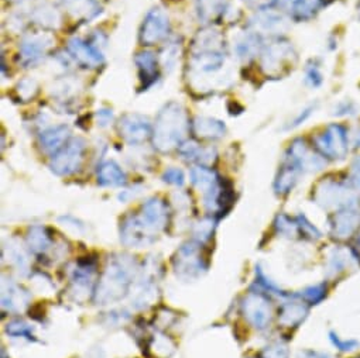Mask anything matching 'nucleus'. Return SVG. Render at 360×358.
Instances as JSON below:
<instances>
[{
  "label": "nucleus",
  "mask_w": 360,
  "mask_h": 358,
  "mask_svg": "<svg viewBox=\"0 0 360 358\" xmlns=\"http://www.w3.org/2000/svg\"><path fill=\"white\" fill-rule=\"evenodd\" d=\"M352 192L347 185L338 183V181H322L314 192V199L318 205H321L323 209L336 208L343 209L347 206L354 205Z\"/></svg>",
  "instance_id": "6e6552de"
},
{
  "label": "nucleus",
  "mask_w": 360,
  "mask_h": 358,
  "mask_svg": "<svg viewBox=\"0 0 360 358\" xmlns=\"http://www.w3.org/2000/svg\"><path fill=\"white\" fill-rule=\"evenodd\" d=\"M308 313V307L302 302H287L278 310V321L287 327L300 324Z\"/></svg>",
  "instance_id": "393cba45"
},
{
  "label": "nucleus",
  "mask_w": 360,
  "mask_h": 358,
  "mask_svg": "<svg viewBox=\"0 0 360 358\" xmlns=\"http://www.w3.org/2000/svg\"><path fill=\"white\" fill-rule=\"evenodd\" d=\"M297 0H276V4L281 8V9H285V11H291L292 6L295 5Z\"/></svg>",
  "instance_id": "37998d69"
},
{
  "label": "nucleus",
  "mask_w": 360,
  "mask_h": 358,
  "mask_svg": "<svg viewBox=\"0 0 360 358\" xmlns=\"http://www.w3.org/2000/svg\"><path fill=\"white\" fill-rule=\"evenodd\" d=\"M193 131L197 137L205 140H218L226 134V126L222 120L207 116H197L193 121Z\"/></svg>",
  "instance_id": "6ab92c4d"
},
{
  "label": "nucleus",
  "mask_w": 360,
  "mask_h": 358,
  "mask_svg": "<svg viewBox=\"0 0 360 358\" xmlns=\"http://www.w3.org/2000/svg\"><path fill=\"white\" fill-rule=\"evenodd\" d=\"M354 358H360V355H357V357H354Z\"/></svg>",
  "instance_id": "de8ad7c7"
},
{
  "label": "nucleus",
  "mask_w": 360,
  "mask_h": 358,
  "mask_svg": "<svg viewBox=\"0 0 360 358\" xmlns=\"http://www.w3.org/2000/svg\"><path fill=\"white\" fill-rule=\"evenodd\" d=\"M323 5V0H297L292 6L291 16L297 22H305L312 19Z\"/></svg>",
  "instance_id": "a878e982"
},
{
  "label": "nucleus",
  "mask_w": 360,
  "mask_h": 358,
  "mask_svg": "<svg viewBox=\"0 0 360 358\" xmlns=\"http://www.w3.org/2000/svg\"><path fill=\"white\" fill-rule=\"evenodd\" d=\"M314 145L323 158L343 159L349 151V138L343 126L330 124L314 137Z\"/></svg>",
  "instance_id": "f03ea898"
},
{
  "label": "nucleus",
  "mask_w": 360,
  "mask_h": 358,
  "mask_svg": "<svg viewBox=\"0 0 360 358\" xmlns=\"http://www.w3.org/2000/svg\"><path fill=\"white\" fill-rule=\"evenodd\" d=\"M360 212L357 211L356 205L339 209L330 222L332 234L338 239H347L350 237L360 226Z\"/></svg>",
  "instance_id": "9b49d317"
},
{
  "label": "nucleus",
  "mask_w": 360,
  "mask_h": 358,
  "mask_svg": "<svg viewBox=\"0 0 360 358\" xmlns=\"http://www.w3.org/2000/svg\"><path fill=\"white\" fill-rule=\"evenodd\" d=\"M329 340L333 344V347L336 350H339L340 352H350V351L356 350L360 345V343L357 340H354V338H342L340 336H338L333 331L329 333Z\"/></svg>",
  "instance_id": "2f4dec72"
},
{
  "label": "nucleus",
  "mask_w": 360,
  "mask_h": 358,
  "mask_svg": "<svg viewBox=\"0 0 360 358\" xmlns=\"http://www.w3.org/2000/svg\"><path fill=\"white\" fill-rule=\"evenodd\" d=\"M354 103L352 102H343L339 103L338 107L335 109V114L338 116H346V114H354Z\"/></svg>",
  "instance_id": "79ce46f5"
},
{
  "label": "nucleus",
  "mask_w": 360,
  "mask_h": 358,
  "mask_svg": "<svg viewBox=\"0 0 360 358\" xmlns=\"http://www.w3.org/2000/svg\"><path fill=\"white\" fill-rule=\"evenodd\" d=\"M322 155H316L314 154L308 145L305 144L304 140L297 138L294 140L287 151V157L285 161L294 164L295 166H298L302 172L304 171H318L323 166V161L321 159Z\"/></svg>",
  "instance_id": "9d476101"
},
{
  "label": "nucleus",
  "mask_w": 360,
  "mask_h": 358,
  "mask_svg": "<svg viewBox=\"0 0 360 358\" xmlns=\"http://www.w3.org/2000/svg\"><path fill=\"white\" fill-rule=\"evenodd\" d=\"M326 296V286L323 284L315 285V286H309L304 291V298L305 300L316 305L318 302H321L323 298Z\"/></svg>",
  "instance_id": "f704fd0d"
},
{
  "label": "nucleus",
  "mask_w": 360,
  "mask_h": 358,
  "mask_svg": "<svg viewBox=\"0 0 360 358\" xmlns=\"http://www.w3.org/2000/svg\"><path fill=\"white\" fill-rule=\"evenodd\" d=\"M96 123L99 127H108L113 123V119H115V114H113V110L112 109H108V107H102L96 112Z\"/></svg>",
  "instance_id": "58836bf2"
},
{
  "label": "nucleus",
  "mask_w": 360,
  "mask_h": 358,
  "mask_svg": "<svg viewBox=\"0 0 360 358\" xmlns=\"http://www.w3.org/2000/svg\"><path fill=\"white\" fill-rule=\"evenodd\" d=\"M228 0H198V15L204 22L214 20L221 16L226 8Z\"/></svg>",
  "instance_id": "bb28decb"
},
{
  "label": "nucleus",
  "mask_w": 360,
  "mask_h": 358,
  "mask_svg": "<svg viewBox=\"0 0 360 358\" xmlns=\"http://www.w3.org/2000/svg\"><path fill=\"white\" fill-rule=\"evenodd\" d=\"M276 229L281 236L292 237L298 233L300 226H298V220H291L288 216L281 215L276 220Z\"/></svg>",
  "instance_id": "7c9ffc66"
},
{
  "label": "nucleus",
  "mask_w": 360,
  "mask_h": 358,
  "mask_svg": "<svg viewBox=\"0 0 360 358\" xmlns=\"http://www.w3.org/2000/svg\"><path fill=\"white\" fill-rule=\"evenodd\" d=\"M168 219V212H167V205L160 201V199H148L143 205V213L141 218H139L140 223L146 230H160L165 226Z\"/></svg>",
  "instance_id": "dca6fc26"
},
{
  "label": "nucleus",
  "mask_w": 360,
  "mask_h": 358,
  "mask_svg": "<svg viewBox=\"0 0 360 358\" xmlns=\"http://www.w3.org/2000/svg\"><path fill=\"white\" fill-rule=\"evenodd\" d=\"M54 46V39L49 33L26 34L19 44L20 62L26 68L34 67L43 61Z\"/></svg>",
  "instance_id": "0eeeda50"
},
{
  "label": "nucleus",
  "mask_w": 360,
  "mask_h": 358,
  "mask_svg": "<svg viewBox=\"0 0 360 358\" xmlns=\"http://www.w3.org/2000/svg\"><path fill=\"white\" fill-rule=\"evenodd\" d=\"M353 258H349L347 254L343 250H335L330 256H329V261H328V271L332 274H339L342 271L346 270V267H349V263Z\"/></svg>",
  "instance_id": "c85d7f7f"
},
{
  "label": "nucleus",
  "mask_w": 360,
  "mask_h": 358,
  "mask_svg": "<svg viewBox=\"0 0 360 358\" xmlns=\"http://www.w3.org/2000/svg\"><path fill=\"white\" fill-rule=\"evenodd\" d=\"M71 140V128L67 124H57L39 134V144L43 152L54 155Z\"/></svg>",
  "instance_id": "ddd939ff"
},
{
  "label": "nucleus",
  "mask_w": 360,
  "mask_h": 358,
  "mask_svg": "<svg viewBox=\"0 0 360 358\" xmlns=\"http://www.w3.org/2000/svg\"><path fill=\"white\" fill-rule=\"evenodd\" d=\"M315 110V106H307V107H304L302 110H300V113L292 119V121H290V124H288V127L287 128H295V127H298V126H301V124H304L308 119H309V116L312 114V112Z\"/></svg>",
  "instance_id": "ea45409f"
},
{
  "label": "nucleus",
  "mask_w": 360,
  "mask_h": 358,
  "mask_svg": "<svg viewBox=\"0 0 360 358\" xmlns=\"http://www.w3.org/2000/svg\"><path fill=\"white\" fill-rule=\"evenodd\" d=\"M352 185L359 190L360 188V157H357L352 166V176H350Z\"/></svg>",
  "instance_id": "a19ab883"
},
{
  "label": "nucleus",
  "mask_w": 360,
  "mask_h": 358,
  "mask_svg": "<svg viewBox=\"0 0 360 358\" xmlns=\"http://www.w3.org/2000/svg\"><path fill=\"white\" fill-rule=\"evenodd\" d=\"M99 32L94 36L92 41H86L81 37H72L68 40V53L71 57L85 68H98L105 64V55Z\"/></svg>",
  "instance_id": "20e7f679"
},
{
  "label": "nucleus",
  "mask_w": 360,
  "mask_h": 358,
  "mask_svg": "<svg viewBox=\"0 0 360 358\" xmlns=\"http://www.w3.org/2000/svg\"><path fill=\"white\" fill-rule=\"evenodd\" d=\"M86 142L81 137H71V140L53 155L50 168L56 175L67 176L75 173L84 161Z\"/></svg>",
  "instance_id": "7ed1b4c3"
},
{
  "label": "nucleus",
  "mask_w": 360,
  "mask_h": 358,
  "mask_svg": "<svg viewBox=\"0 0 360 358\" xmlns=\"http://www.w3.org/2000/svg\"><path fill=\"white\" fill-rule=\"evenodd\" d=\"M263 358H288V348L283 344H273L264 350Z\"/></svg>",
  "instance_id": "4c0bfd02"
},
{
  "label": "nucleus",
  "mask_w": 360,
  "mask_h": 358,
  "mask_svg": "<svg viewBox=\"0 0 360 358\" xmlns=\"http://www.w3.org/2000/svg\"><path fill=\"white\" fill-rule=\"evenodd\" d=\"M190 131V119L186 107L178 102L165 103L153 124V145L161 152L178 148Z\"/></svg>",
  "instance_id": "f257e3e1"
},
{
  "label": "nucleus",
  "mask_w": 360,
  "mask_h": 358,
  "mask_svg": "<svg viewBox=\"0 0 360 358\" xmlns=\"http://www.w3.org/2000/svg\"><path fill=\"white\" fill-rule=\"evenodd\" d=\"M322 74L319 71V68L314 64V65H307L305 68V84L311 88H318L322 85Z\"/></svg>",
  "instance_id": "c9c22d12"
},
{
  "label": "nucleus",
  "mask_w": 360,
  "mask_h": 358,
  "mask_svg": "<svg viewBox=\"0 0 360 358\" xmlns=\"http://www.w3.org/2000/svg\"><path fill=\"white\" fill-rule=\"evenodd\" d=\"M250 27L259 36L262 34H280L283 29H285V19L283 15L271 11L263 9L257 11V13L250 19Z\"/></svg>",
  "instance_id": "4468645a"
},
{
  "label": "nucleus",
  "mask_w": 360,
  "mask_h": 358,
  "mask_svg": "<svg viewBox=\"0 0 360 358\" xmlns=\"http://www.w3.org/2000/svg\"><path fill=\"white\" fill-rule=\"evenodd\" d=\"M8 333H11L12 336H22V337H27V338L33 337L30 326H27L23 321H13V323L8 324Z\"/></svg>",
  "instance_id": "e433bc0d"
},
{
  "label": "nucleus",
  "mask_w": 360,
  "mask_h": 358,
  "mask_svg": "<svg viewBox=\"0 0 360 358\" xmlns=\"http://www.w3.org/2000/svg\"><path fill=\"white\" fill-rule=\"evenodd\" d=\"M12 2H22V0H12Z\"/></svg>",
  "instance_id": "49530a36"
},
{
  "label": "nucleus",
  "mask_w": 360,
  "mask_h": 358,
  "mask_svg": "<svg viewBox=\"0 0 360 358\" xmlns=\"http://www.w3.org/2000/svg\"><path fill=\"white\" fill-rule=\"evenodd\" d=\"M178 152L184 159L197 162L200 165L208 166L217 159V150L212 147H202L197 141L188 140L178 147Z\"/></svg>",
  "instance_id": "f3484780"
},
{
  "label": "nucleus",
  "mask_w": 360,
  "mask_h": 358,
  "mask_svg": "<svg viewBox=\"0 0 360 358\" xmlns=\"http://www.w3.org/2000/svg\"><path fill=\"white\" fill-rule=\"evenodd\" d=\"M16 92L19 95V98L23 100V102H29L32 100L37 92H39V85L34 79L32 78H25L22 79L18 86H16Z\"/></svg>",
  "instance_id": "c756f323"
},
{
  "label": "nucleus",
  "mask_w": 360,
  "mask_h": 358,
  "mask_svg": "<svg viewBox=\"0 0 360 358\" xmlns=\"http://www.w3.org/2000/svg\"><path fill=\"white\" fill-rule=\"evenodd\" d=\"M260 50H262V40H260V36L255 32L245 33L233 44V51L236 57L243 61H249L255 58Z\"/></svg>",
  "instance_id": "5701e85b"
},
{
  "label": "nucleus",
  "mask_w": 360,
  "mask_h": 358,
  "mask_svg": "<svg viewBox=\"0 0 360 358\" xmlns=\"http://www.w3.org/2000/svg\"><path fill=\"white\" fill-rule=\"evenodd\" d=\"M169 30L171 26L168 15L161 8H153L141 23L139 40L143 46H155L168 37Z\"/></svg>",
  "instance_id": "423d86ee"
},
{
  "label": "nucleus",
  "mask_w": 360,
  "mask_h": 358,
  "mask_svg": "<svg viewBox=\"0 0 360 358\" xmlns=\"http://www.w3.org/2000/svg\"><path fill=\"white\" fill-rule=\"evenodd\" d=\"M158 57L150 50H143L136 54L134 64L139 71L141 91H148L158 81Z\"/></svg>",
  "instance_id": "f8f14e48"
},
{
  "label": "nucleus",
  "mask_w": 360,
  "mask_h": 358,
  "mask_svg": "<svg viewBox=\"0 0 360 358\" xmlns=\"http://www.w3.org/2000/svg\"><path fill=\"white\" fill-rule=\"evenodd\" d=\"M117 130L120 137L131 145L141 144L153 135L150 119L140 113H127L122 116L117 123Z\"/></svg>",
  "instance_id": "1a4fd4ad"
},
{
  "label": "nucleus",
  "mask_w": 360,
  "mask_h": 358,
  "mask_svg": "<svg viewBox=\"0 0 360 358\" xmlns=\"http://www.w3.org/2000/svg\"><path fill=\"white\" fill-rule=\"evenodd\" d=\"M29 241H30V246H32L34 250H37V251L46 250L47 246L50 244V239H49V236L44 233V229H41V227H36V229L30 233Z\"/></svg>",
  "instance_id": "473e14b6"
},
{
  "label": "nucleus",
  "mask_w": 360,
  "mask_h": 358,
  "mask_svg": "<svg viewBox=\"0 0 360 358\" xmlns=\"http://www.w3.org/2000/svg\"><path fill=\"white\" fill-rule=\"evenodd\" d=\"M243 310L249 321L257 329H264L270 323V305L262 295L248 296L243 303Z\"/></svg>",
  "instance_id": "2eb2a0df"
},
{
  "label": "nucleus",
  "mask_w": 360,
  "mask_h": 358,
  "mask_svg": "<svg viewBox=\"0 0 360 358\" xmlns=\"http://www.w3.org/2000/svg\"><path fill=\"white\" fill-rule=\"evenodd\" d=\"M353 145L360 147V127H357L356 133L353 134Z\"/></svg>",
  "instance_id": "a18cd8bd"
},
{
  "label": "nucleus",
  "mask_w": 360,
  "mask_h": 358,
  "mask_svg": "<svg viewBox=\"0 0 360 358\" xmlns=\"http://www.w3.org/2000/svg\"><path fill=\"white\" fill-rule=\"evenodd\" d=\"M302 171L295 166L294 164L285 161V164L283 165V168L280 169L277 178H276V183H274V191L278 195H287L290 194L294 187L298 183V176Z\"/></svg>",
  "instance_id": "4be33fe9"
},
{
  "label": "nucleus",
  "mask_w": 360,
  "mask_h": 358,
  "mask_svg": "<svg viewBox=\"0 0 360 358\" xmlns=\"http://www.w3.org/2000/svg\"><path fill=\"white\" fill-rule=\"evenodd\" d=\"M302 358H329L323 352H316V351H304Z\"/></svg>",
  "instance_id": "c03bdc74"
},
{
  "label": "nucleus",
  "mask_w": 360,
  "mask_h": 358,
  "mask_svg": "<svg viewBox=\"0 0 360 358\" xmlns=\"http://www.w3.org/2000/svg\"><path fill=\"white\" fill-rule=\"evenodd\" d=\"M294 55L295 54L291 44L278 39L263 48L260 61L262 71L267 77H281L283 69L288 68L287 65L291 62Z\"/></svg>",
  "instance_id": "39448f33"
},
{
  "label": "nucleus",
  "mask_w": 360,
  "mask_h": 358,
  "mask_svg": "<svg viewBox=\"0 0 360 358\" xmlns=\"http://www.w3.org/2000/svg\"><path fill=\"white\" fill-rule=\"evenodd\" d=\"M191 183L197 190H200L204 194V197H207L219 187L221 178L214 169L204 165H198L191 171Z\"/></svg>",
  "instance_id": "aec40b11"
},
{
  "label": "nucleus",
  "mask_w": 360,
  "mask_h": 358,
  "mask_svg": "<svg viewBox=\"0 0 360 358\" xmlns=\"http://www.w3.org/2000/svg\"><path fill=\"white\" fill-rule=\"evenodd\" d=\"M162 181L174 185V187H183L186 183V176L184 172L178 168H168L164 173H162Z\"/></svg>",
  "instance_id": "72a5a7b5"
},
{
  "label": "nucleus",
  "mask_w": 360,
  "mask_h": 358,
  "mask_svg": "<svg viewBox=\"0 0 360 358\" xmlns=\"http://www.w3.org/2000/svg\"><path fill=\"white\" fill-rule=\"evenodd\" d=\"M178 57H179V46L176 43H169L168 46L164 47L158 60H160L162 68L167 72H171L175 68Z\"/></svg>",
  "instance_id": "cd10ccee"
},
{
  "label": "nucleus",
  "mask_w": 360,
  "mask_h": 358,
  "mask_svg": "<svg viewBox=\"0 0 360 358\" xmlns=\"http://www.w3.org/2000/svg\"><path fill=\"white\" fill-rule=\"evenodd\" d=\"M64 9L84 22H91L102 13V6L98 0H61Z\"/></svg>",
  "instance_id": "a211bd4d"
},
{
  "label": "nucleus",
  "mask_w": 360,
  "mask_h": 358,
  "mask_svg": "<svg viewBox=\"0 0 360 358\" xmlns=\"http://www.w3.org/2000/svg\"><path fill=\"white\" fill-rule=\"evenodd\" d=\"M32 20L47 30H57L63 25V18L60 11H57L50 4H41L36 6L32 12Z\"/></svg>",
  "instance_id": "412c9836"
},
{
  "label": "nucleus",
  "mask_w": 360,
  "mask_h": 358,
  "mask_svg": "<svg viewBox=\"0 0 360 358\" xmlns=\"http://www.w3.org/2000/svg\"><path fill=\"white\" fill-rule=\"evenodd\" d=\"M98 183L102 187H122L126 184V173L115 161H106L98 169Z\"/></svg>",
  "instance_id": "b1692460"
}]
</instances>
